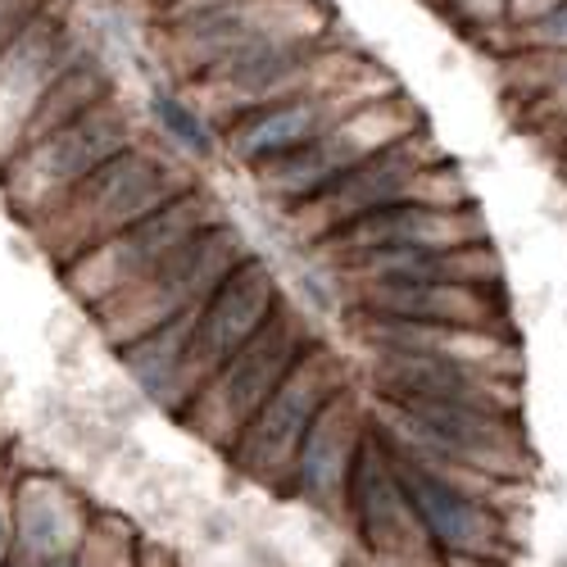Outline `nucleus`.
<instances>
[{
    "label": "nucleus",
    "mask_w": 567,
    "mask_h": 567,
    "mask_svg": "<svg viewBox=\"0 0 567 567\" xmlns=\"http://www.w3.org/2000/svg\"><path fill=\"white\" fill-rule=\"evenodd\" d=\"M413 132H422V114L413 110V101L404 96L400 86H391V91H382V96L354 105L322 136L305 141L300 151L281 155V159H268V164H259L250 173H255L259 192L268 200H281V205L296 209V205L313 200L318 192H327V186H332L346 168H354L359 159L395 146V141H404Z\"/></svg>",
    "instance_id": "obj_1"
},
{
    "label": "nucleus",
    "mask_w": 567,
    "mask_h": 567,
    "mask_svg": "<svg viewBox=\"0 0 567 567\" xmlns=\"http://www.w3.org/2000/svg\"><path fill=\"white\" fill-rule=\"evenodd\" d=\"M218 218L214 200L192 182L186 192H177L168 205H159L155 214L136 218L132 227L114 231L110 241L91 246L82 255H73L64 264V281L78 300H86L91 309H105L110 300L127 296L132 287H141L151 272H159L196 231H205Z\"/></svg>",
    "instance_id": "obj_2"
},
{
    "label": "nucleus",
    "mask_w": 567,
    "mask_h": 567,
    "mask_svg": "<svg viewBox=\"0 0 567 567\" xmlns=\"http://www.w3.org/2000/svg\"><path fill=\"white\" fill-rule=\"evenodd\" d=\"M186 186L192 182H186L168 159H159L146 146H127L123 155L101 164L86 182H78L45 218H55L60 250L73 259L91 246L110 241L114 231L132 227L136 218L155 214L177 192H186Z\"/></svg>",
    "instance_id": "obj_3"
},
{
    "label": "nucleus",
    "mask_w": 567,
    "mask_h": 567,
    "mask_svg": "<svg viewBox=\"0 0 567 567\" xmlns=\"http://www.w3.org/2000/svg\"><path fill=\"white\" fill-rule=\"evenodd\" d=\"M127 146H136V127H132V114L114 96V101L96 105L91 114H82V118L55 127V132L28 141V146H19L10 155L6 186L28 214L45 218L78 182H86L101 164H110Z\"/></svg>",
    "instance_id": "obj_4"
},
{
    "label": "nucleus",
    "mask_w": 567,
    "mask_h": 567,
    "mask_svg": "<svg viewBox=\"0 0 567 567\" xmlns=\"http://www.w3.org/2000/svg\"><path fill=\"white\" fill-rule=\"evenodd\" d=\"M395 82L382 78L372 64L346 73V78H332V82H309L300 91H287V96H272L264 105H250L241 110L227 132H223V146L236 164L246 168H259L268 159H281L300 151L305 141L322 136L327 127H332L337 118H346L354 105L382 96V91H391Z\"/></svg>",
    "instance_id": "obj_5"
},
{
    "label": "nucleus",
    "mask_w": 567,
    "mask_h": 567,
    "mask_svg": "<svg viewBox=\"0 0 567 567\" xmlns=\"http://www.w3.org/2000/svg\"><path fill=\"white\" fill-rule=\"evenodd\" d=\"M250 250L241 241V231H236L231 223L214 218L205 231H196L192 241H186L159 272H151L141 287H132L127 296L110 300L105 309H96L105 318V327L114 332V346L151 332V327L168 322V318H182L200 309V300L218 287V281L241 264Z\"/></svg>",
    "instance_id": "obj_6"
},
{
    "label": "nucleus",
    "mask_w": 567,
    "mask_h": 567,
    "mask_svg": "<svg viewBox=\"0 0 567 567\" xmlns=\"http://www.w3.org/2000/svg\"><path fill=\"white\" fill-rule=\"evenodd\" d=\"M305 346L309 337L300 318L287 305H277V313L196 391V400L182 409V417L200 413V427H209L231 450V441L250 427V417L264 409V400L277 391L281 377L291 372Z\"/></svg>",
    "instance_id": "obj_7"
},
{
    "label": "nucleus",
    "mask_w": 567,
    "mask_h": 567,
    "mask_svg": "<svg viewBox=\"0 0 567 567\" xmlns=\"http://www.w3.org/2000/svg\"><path fill=\"white\" fill-rule=\"evenodd\" d=\"M346 386L341 363L332 350L322 346H305L300 359L291 363V372L277 382V391L264 400V409L250 417V427L231 441V458L241 472L259 482H272L277 472H291L305 432L313 427L318 409Z\"/></svg>",
    "instance_id": "obj_8"
},
{
    "label": "nucleus",
    "mask_w": 567,
    "mask_h": 567,
    "mask_svg": "<svg viewBox=\"0 0 567 567\" xmlns=\"http://www.w3.org/2000/svg\"><path fill=\"white\" fill-rule=\"evenodd\" d=\"M277 305H281L277 277H272L268 259H259V255H246L200 300V309L192 313V354H186V382H192V400H196V391L209 382V377L277 313ZM192 400H186V404H192Z\"/></svg>",
    "instance_id": "obj_9"
},
{
    "label": "nucleus",
    "mask_w": 567,
    "mask_h": 567,
    "mask_svg": "<svg viewBox=\"0 0 567 567\" xmlns=\"http://www.w3.org/2000/svg\"><path fill=\"white\" fill-rule=\"evenodd\" d=\"M78 45L82 41H78L69 14L55 10V0H45L23 23V32L0 51V151L6 155L19 151L28 118L37 114L41 96L51 91V82L73 60Z\"/></svg>",
    "instance_id": "obj_10"
},
{
    "label": "nucleus",
    "mask_w": 567,
    "mask_h": 567,
    "mask_svg": "<svg viewBox=\"0 0 567 567\" xmlns=\"http://www.w3.org/2000/svg\"><path fill=\"white\" fill-rule=\"evenodd\" d=\"M395 472H400V486H404L413 523L427 532L436 545H445V549H472V554H482L491 545L495 523H491L486 508L472 499L467 491H458L454 477L436 472L432 463H422L417 454H400V450H395Z\"/></svg>",
    "instance_id": "obj_11"
},
{
    "label": "nucleus",
    "mask_w": 567,
    "mask_h": 567,
    "mask_svg": "<svg viewBox=\"0 0 567 567\" xmlns=\"http://www.w3.org/2000/svg\"><path fill=\"white\" fill-rule=\"evenodd\" d=\"M368 436V422L359 413V400L341 386L327 400L313 417V427L300 441V454L291 463V482L305 499H313L318 508H332L337 499H346V477L359 441Z\"/></svg>",
    "instance_id": "obj_12"
},
{
    "label": "nucleus",
    "mask_w": 567,
    "mask_h": 567,
    "mask_svg": "<svg viewBox=\"0 0 567 567\" xmlns=\"http://www.w3.org/2000/svg\"><path fill=\"white\" fill-rule=\"evenodd\" d=\"M192 313L168 318V322L151 327V332H141V337H132V341L118 346V359L132 372V382L146 391L155 404L186 409V400H192V382H186V354H192Z\"/></svg>",
    "instance_id": "obj_13"
},
{
    "label": "nucleus",
    "mask_w": 567,
    "mask_h": 567,
    "mask_svg": "<svg viewBox=\"0 0 567 567\" xmlns=\"http://www.w3.org/2000/svg\"><path fill=\"white\" fill-rule=\"evenodd\" d=\"M155 127L168 136V146L186 151L192 159H214L218 151V136H214V123L205 118V110H196L186 96H177V91L168 86H155L151 91V101H146Z\"/></svg>",
    "instance_id": "obj_14"
},
{
    "label": "nucleus",
    "mask_w": 567,
    "mask_h": 567,
    "mask_svg": "<svg viewBox=\"0 0 567 567\" xmlns=\"http://www.w3.org/2000/svg\"><path fill=\"white\" fill-rule=\"evenodd\" d=\"M64 517H69V504H64L55 482H32L28 486L23 508H19V523H23V540L28 545H37L41 554H55L60 549V532H64Z\"/></svg>",
    "instance_id": "obj_15"
},
{
    "label": "nucleus",
    "mask_w": 567,
    "mask_h": 567,
    "mask_svg": "<svg viewBox=\"0 0 567 567\" xmlns=\"http://www.w3.org/2000/svg\"><path fill=\"white\" fill-rule=\"evenodd\" d=\"M436 10L467 37H499L508 28V0H436Z\"/></svg>",
    "instance_id": "obj_16"
},
{
    "label": "nucleus",
    "mask_w": 567,
    "mask_h": 567,
    "mask_svg": "<svg viewBox=\"0 0 567 567\" xmlns=\"http://www.w3.org/2000/svg\"><path fill=\"white\" fill-rule=\"evenodd\" d=\"M499 37H513L504 51H513V45H527V51H549V55H567V0H558L554 10H545L536 23L517 28V32H499Z\"/></svg>",
    "instance_id": "obj_17"
},
{
    "label": "nucleus",
    "mask_w": 567,
    "mask_h": 567,
    "mask_svg": "<svg viewBox=\"0 0 567 567\" xmlns=\"http://www.w3.org/2000/svg\"><path fill=\"white\" fill-rule=\"evenodd\" d=\"M532 110H540V114H545V118H554L558 127L567 123V55H558V64H554V73H549L545 91L532 101Z\"/></svg>",
    "instance_id": "obj_18"
},
{
    "label": "nucleus",
    "mask_w": 567,
    "mask_h": 567,
    "mask_svg": "<svg viewBox=\"0 0 567 567\" xmlns=\"http://www.w3.org/2000/svg\"><path fill=\"white\" fill-rule=\"evenodd\" d=\"M45 6V0H0V51L23 32V23Z\"/></svg>",
    "instance_id": "obj_19"
},
{
    "label": "nucleus",
    "mask_w": 567,
    "mask_h": 567,
    "mask_svg": "<svg viewBox=\"0 0 567 567\" xmlns=\"http://www.w3.org/2000/svg\"><path fill=\"white\" fill-rule=\"evenodd\" d=\"M558 0H508V32H517V28H527V23H536L545 10H554Z\"/></svg>",
    "instance_id": "obj_20"
}]
</instances>
